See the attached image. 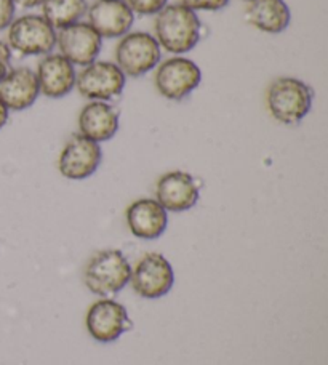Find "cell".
Listing matches in <instances>:
<instances>
[{
    "mask_svg": "<svg viewBox=\"0 0 328 365\" xmlns=\"http://www.w3.org/2000/svg\"><path fill=\"white\" fill-rule=\"evenodd\" d=\"M155 41L163 50L173 55L191 51L200 41V19L195 11L183 4L167 5L157 13Z\"/></svg>",
    "mask_w": 328,
    "mask_h": 365,
    "instance_id": "obj_1",
    "label": "cell"
},
{
    "mask_svg": "<svg viewBox=\"0 0 328 365\" xmlns=\"http://www.w3.org/2000/svg\"><path fill=\"white\" fill-rule=\"evenodd\" d=\"M314 91L297 77H279L267 88V109L275 120L285 125L299 123L309 114Z\"/></svg>",
    "mask_w": 328,
    "mask_h": 365,
    "instance_id": "obj_2",
    "label": "cell"
},
{
    "mask_svg": "<svg viewBox=\"0 0 328 365\" xmlns=\"http://www.w3.org/2000/svg\"><path fill=\"white\" fill-rule=\"evenodd\" d=\"M131 268L121 250H101L85 266L83 280L90 292L108 297L119 293L130 282Z\"/></svg>",
    "mask_w": 328,
    "mask_h": 365,
    "instance_id": "obj_3",
    "label": "cell"
},
{
    "mask_svg": "<svg viewBox=\"0 0 328 365\" xmlns=\"http://www.w3.org/2000/svg\"><path fill=\"white\" fill-rule=\"evenodd\" d=\"M162 50L149 32H128L116 47V64L130 77H141L157 68Z\"/></svg>",
    "mask_w": 328,
    "mask_h": 365,
    "instance_id": "obj_4",
    "label": "cell"
},
{
    "mask_svg": "<svg viewBox=\"0 0 328 365\" xmlns=\"http://www.w3.org/2000/svg\"><path fill=\"white\" fill-rule=\"evenodd\" d=\"M9 45L26 56L48 55L56 45V29L39 15H24L9 26Z\"/></svg>",
    "mask_w": 328,
    "mask_h": 365,
    "instance_id": "obj_5",
    "label": "cell"
},
{
    "mask_svg": "<svg viewBox=\"0 0 328 365\" xmlns=\"http://www.w3.org/2000/svg\"><path fill=\"white\" fill-rule=\"evenodd\" d=\"M202 71L193 60L183 56L168 58L157 64L154 83L157 91L167 100L181 101L200 86Z\"/></svg>",
    "mask_w": 328,
    "mask_h": 365,
    "instance_id": "obj_6",
    "label": "cell"
},
{
    "mask_svg": "<svg viewBox=\"0 0 328 365\" xmlns=\"http://www.w3.org/2000/svg\"><path fill=\"white\" fill-rule=\"evenodd\" d=\"M127 83V76L116 63L93 61L76 77L78 93L95 101H109L119 96Z\"/></svg>",
    "mask_w": 328,
    "mask_h": 365,
    "instance_id": "obj_7",
    "label": "cell"
},
{
    "mask_svg": "<svg viewBox=\"0 0 328 365\" xmlns=\"http://www.w3.org/2000/svg\"><path fill=\"white\" fill-rule=\"evenodd\" d=\"M131 285L143 298L155 299L167 295L175 282L172 264L160 253H148L131 272Z\"/></svg>",
    "mask_w": 328,
    "mask_h": 365,
    "instance_id": "obj_8",
    "label": "cell"
},
{
    "mask_svg": "<svg viewBox=\"0 0 328 365\" xmlns=\"http://www.w3.org/2000/svg\"><path fill=\"white\" fill-rule=\"evenodd\" d=\"M103 38L88 23H74L60 29L56 34V45L60 55L74 66H87L96 61L101 51Z\"/></svg>",
    "mask_w": 328,
    "mask_h": 365,
    "instance_id": "obj_9",
    "label": "cell"
},
{
    "mask_svg": "<svg viewBox=\"0 0 328 365\" xmlns=\"http://www.w3.org/2000/svg\"><path fill=\"white\" fill-rule=\"evenodd\" d=\"M101 158L100 145L78 133L66 143L58 160V168L64 178L85 180L98 170Z\"/></svg>",
    "mask_w": 328,
    "mask_h": 365,
    "instance_id": "obj_10",
    "label": "cell"
},
{
    "mask_svg": "<svg viewBox=\"0 0 328 365\" xmlns=\"http://www.w3.org/2000/svg\"><path fill=\"white\" fill-rule=\"evenodd\" d=\"M130 327L127 309L114 299H100L91 304L87 312V330L96 341H116Z\"/></svg>",
    "mask_w": 328,
    "mask_h": 365,
    "instance_id": "obj_11",
    "label": "cell"
},
{
    "mask_svg": "<svg viewBox=\"0 0 328 365\" xmlns=\"http://www.w3.org/2000/svg\"><path fill=\"white\" fill-rule=\"evenodd\" d=\"M87 13L88 24L101 38L123 37L135 23V13L123 0H98Z\"/></svg>",
    "mask_w": 328,
    "mask_h": 365,
    "instance_id": "obj_12",
    "label": "cell"
},
{
    "mask_svg": "<svg viewBox=\"0 0 328 365\" xmlns=\"http://www.w3.org/2000/svg\"><path fill=\"white\" fill-rule=\"evenodd\" d=\"M157 202L168 212H186L199 200V186L186 172H168L155 186Z\"/></svg>",
    "mask_w": 328,
    "mask_h": 365,
    "instance_id": "obj_13",
    "label": "cell"
},
{
    "mask_svg": "<svg viewBox=\"0 0 328 365\" xmlns=\"http://www.w3.org/2000/svg\"><path fill=\"white\" fill-rule=\"evenodd\" d=\"M41 95L37 74L29 68H16L0 79V101L9 110L31 108Z\"/></svg>",
    "mask_w": 328,
    "mask_h": 365,
    "instance_id": "obj_14",
    "label": "cell"
},
{
    "mask_svg": "<svg viewBox=\"0 0 328 365\" xmlns=\"http://www.w3.org/2000/svg\"><path fill=\"white\" fill-rule=\"evenodd\" d=\"M37 81L41 93L48 98H63L76 87V68L64 56L47 55L37 64Z\"/></svg>",
    "mask_w": 328,
    "mask_h": 365,
    "instance_id": "obj_15",
    "label": "cell"
},
{
    "mask_svg": "<svg viewBox=\"0 0 328 365\" xmlns=\"http://www.w3.org/2000/svg\"><path fill=\"white\" fill-rule=\"evenodd\" d=\"M81 135L100 145L113 138L119 130V110L113 104L104 101H91L85 104L78 115Z\"/></svg>",
    "mask_w": 328,
    "mask_h": 365,
    "instance_id": "obj_16",
    "label": "cell"
},
{
    "mask_svg": "<svg viewBox=\"0 0 328 365\" xmlns=\"http://www.w3.org/2000/svg\"><path fill=\"white\" fill-rule=\"evenodd\" d=\"M127 225L133 236L146 240L160 237L167 230V210L154 199L135 200L127 208Z\"/></svg>",
    "mask_w": 328,
    "mask_h": 365,
    "instance_id": "obj_17",
    "label": "cell"
},
{
    "mask_svg": "<svg viewBox=\"0 0 328 365\" xmlns=\"http://www.w3.org/2000/svg\"><path fill=\"white\" fill-rule=\"evenodd\" d=\"M247 19L253 28L267 34H279L290 24L292 13L285 0H252Z\"/></svg>",
    "mask_w": 328,
    "mask_h": 365,
    "instance_id": "obj_18",
    "label": "cell"
},
{
    "mask_svg": "<svg viewBox=\"0 0 328 365\" xmlns=\"http://www.w3.org/2000/svg\"><path fill=\"white\" fill-rule=\"evenodd\" d=\"M87 10V0H43L42 2V16L55 29H64L78 23Z\"/></svg>",
    "mask_w": 328,
    "mask_h": 365,
    "instance_id": "obj_19",
    "label": "cell"
},
{
    "mask_svg": "<svg viewBox=\"0 0 328 365\" xmlns=\"http://www.w3.org/2000/svg\"><path fill=\"white\" fill-rule=\"evenodd\" d=\"M168 0H127L130 10L136 15H157L162 9H165Z\"/></svg>",
    "mask_w": 328,
    "mask_h": 365,
    "instance_id": "obj_20",
    "label": "cell"
},
{
    "mask_svg": "<svg viewBox=\"0 0 328 365\" xmlns=\"http://www.w3.org/2000/svg\"><path fill=\"white\" fill-rule=\"evenodd\" d=\"M183 5L195 10H205V11H218L222 10L229 4V0H181Z\"/></svg>",
    "mask_w": 328,
    "mask_h": 365,
    "instance_id": "obj_21",
    "label": "cell"
},
{
    "mask_svg": "<svg viewBox=\"0 0 328 365\" xmlns=\"http://www.w3.org/2000/svg\"><path fill=\"white\" fill-rule=\"evenodd\" d=\"M15 18V2L13 0H0V31L9 28Z\"/></svg>",
    "mask_w": 328,
    "mask_h": 365,
    "instance_id": "obj_22",
    "label": "cell"
},
{
    "mask_svg": "<svg viewBox=\"0 0 328 365\" xmlns=\"http://www.w3.org/2000/svg\"><path fill=\"white\" fill-rule=\"evenodd\" d=\"M10 58H11V53H10L9 45L0 42V79H2V77L9 73Z\"/></svg>",
    "mask_w": 328,
    "mask_h": 365,
    "instance_id": "obj_23",
    "label": "cell"
},
{
    "mask_svg": "<svg viewBox=\"0 0 328 365\" xmlns=\"http://www.w3.org/2000/svg\"><path fill=\"white\" fill-rule=\"evenodd\" d=\"M9 108L5 106V104L0 101V130H2L5 127V123L9 122Z\"/></svg>",
    "mask_w": 328,
    "mask_h": 365,
    "instance_id": "obj_24",
    "label": "cell"
},
{
    "mask_svg": "<svg viewBox=\"0 0 328 365\" xmlns=\"http://www.w3.org/2000/svg\"><path fill=\"white\" fill-rule=\"evenodd\" d=\"M13 2H15V5L18 4L24 6V9H34V6L42 5L43 0H13Z\"/></svg>",
    "mask_w": 328,
    "mask_h": 365,
    "instance_id": "obj_25",
    "label": "cell"
},
{
    "mask_svg": "<svg viewBox=\"0 0 328 365\" xmlns=\"http://www.w3.org/2000/svg\"><path fill=\"white\" fill-rule=\"evenodd\" d=\"M245 2H252V0H245Z\"/></svg>",
    "mask_w": 328,
    "mask_h": 365,
    "instance_id": "obj_26",
    "label": "cell"
}]
</instances>
